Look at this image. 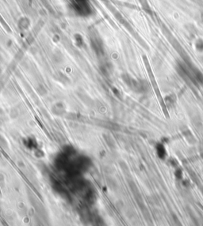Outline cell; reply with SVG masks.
<instances>
[{
  "label": "cell",
  "instance_id": "cell-2",
  "mask_svg": "<svg viewBox=\"0 0 203 226\" xmlns=\"http://www.w3.org/2000/svg\"><path fill=\"white\" fill-rule=\"evenodd\" d=\"M175 177H176L178 180H181L183 178V172H182L181 169H177L176 172H175Z\"/></svg>",
  "mask_w": 203,
  "mask_h": 226
},
{
  "label": "cell",
  "instance_id": "cell-1",
  "mask_svg": "<svg viewBox=\"0 0 203 226\" xmlns=\"http://www.w3.org/2000/svg\"><path fill=\"white\" fill-rule=\"evenodd\" d=\"M157 155L160 159H164L166 156V149L162 144H158L156 146Z\"/></svg>",
  "mask_w": 203,
  "mask_h": 226
}]
</instances>
